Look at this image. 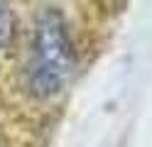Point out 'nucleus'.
I'll use <instances>...</instances> for the list:
<instances>
[{"mask_svg":"<svg viewBox=\"0 0 152 147\" xmlns=\"http://www.w3.org/2000/svg\"><path fill=\"white\" fill-rule=\"evenodd\" d=\"M74 71V47L66 22L59 10H44L37 17L30 64H27V86L37 98H52L61 91Z\"/></svg>","mask_w":152,"mask_h":147,"instance_id":"f257e3e1","label":"nucleus"},{"mask_svg":"<svg viewBox=\"0 0 152 147\" xmlns=\"http://www.w3.org/2000/svg\"><path fill=\"white\" fill-rule=\"evenodd\" d=\"M12 37V12L7 7V0H0V47H5Z\"/></svg>","mask_w":152,"mask_h":147,"instance_id":"f03ea898","label":"nucleus"}]
</instances>
